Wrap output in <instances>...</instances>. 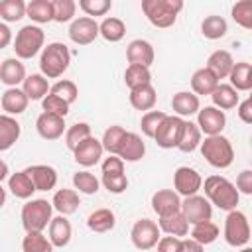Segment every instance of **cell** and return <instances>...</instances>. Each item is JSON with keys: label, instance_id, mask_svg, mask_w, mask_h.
Returning <instances> with one entry per match:
<instances>
[{"label": "cell", "instance_id": "cell-8", "mask_svg": "<svg viewBox=\"0 0 252 252\" xmlns=\"http://www.w3.org/2000/svg\"><path fill=\"white\" fill-rule=\"evenodd\" d=\"M183 118L179 116H169L165 114V118L159 122V126L156 128V134H154V140L159 148L163 150H171V148H177L179 144V138H181V130H183Z\"/></svg>", "mask_w": 252, "mask_h": 252}, {"label": "cell", "instance_id": "cell-1", "mask_svg": "<svg viewBox=\"0 0 252 252\" xmlns=\"http://www.w3.org/2000/svg\"><path fill=\"white\" fill-rule=\"evenodd\" d=\"M205 195L211 205H217L222 211H234L240 199V193L236 191L234 183H230L226 177L211 175L205 179Z\"/></svg>", "mask_w": 252, "mask_h": 252}, {"label": "cell", "instance_id": "cell-30", "mask_svg": "<svg viewBox=\"0 0 252 252\" xmlns=\"http://www.w3.org/2000/svg\"><path fill=\"white\" fill-rule=\"evenodd\" d=\"M220 81L207 69V67H201V69H197L195 73H193V77H191V89H193V94H211L215 89H217V85H219Z\"/></svg>", "mask_w": 252, "mask_h": 252}, {"label": "cell", "instance_id": "cell-38", "mask_svg": "<svg viewBox=\"0 0 252 252\" xmlns=\"http://www.w3.org/2000/svg\"><path fill=\"white\" fill-rule=\"evenodd\" d=\"M228 32V24L222 16H207L203 22H201V33L207 37V39H220L224 37Z\"/></svg>", "mask_w": 252, "mask_h": 252}, {"label": "cell", "instance_id": "cell-12", "mask_svg": "<svg viewBox=\"0 0 252 252\" xmlns=\"http://www.w3.org/2000/svg\"><path fill=\"white\" fill-rule=\"evenodd\" d=\"M69 37L77 45H89L98 37V24L94 18L83 16L71 22L69 26Z\"/></svg>", "mask_w": 252, "mask_h": 252}, {"label": "cell", "instance_id": "cell-20", "mask_svg": "<svg viewBox=\"0 0 252 252\" xmlns=\"http://www.w3.org/2000/svg\"><path fill=\"white\" fill-rule=\"evenodd\" d=\"M126 59L130 65H142L148 67L154 63V47L146 39H134L126 47Z\"/></svg>", "mask_w": 252, "mask_h": 252}, {"label": "cell", "instance_id": "cell-11", "mask_svg": "<svg viewBox=\"0 0 252 252\" xmlns=\"http://www.w3.org/2000/svg\"><path fill=\"white\" fill-rule=\"evenodd\" d=\"M173 187L177 195L191 197V195H197V191L203 187V177L197 169L183 165V167H177L173 173Z\"/></svg>", "mask_w": 252, "mask_h": 252}, {"label": "cell", "instance_id": "cell-60", "mask_svg": "<svg viewBox=\"0 0 252 252\" xmlns=\"http://www.w3.org/2000/svg\"><path fill=\"white\" fill-rule=\"evenodd\" d=\"M6 203V191L2 189V185H0V207Z\"/></svg>", "mask_w": 252, "mask_h": 252}, {"label": "cell", "instance_id": "cell-36", "mask_svg": "<svg viewBox=\"0 0 252 252\" xmlns=\"http://www.w3.org/2000/svg\"><path fill=\"white\" fill-rule=\"evenodd\" d=\"M26 16L35 24L53 22V4L51 0H32L26 4Z\"/></svg>", "mask_w": 252, "mask_h": 252}, {"label": "cell", "instance_id": "cell-51", "mask_svg": "<svg viewBox=\"0 0 252 252\" xmlns=\"http://www.w3.org/2000/svg\"><path fill=\"white\" fill-rule=\"evenodd\" d=\"M79 8L89 18L91 16H104L112 8V2L110 0H79Z\"/></svg>", "mask_w": 252, "mask_h": 252}, {"label": "cell", "instance_id": "cell-58", "mask_svg": "<svg viewBox=\"0 0 252 252\" xmlns=\"http://www.w3.org/2000/svg\"><path fill=\"white\" fill-rule=\"evenodd\" d=\"M10 41H12V32H10V28H8L6 24H0V49L8 47Z\"/></svg>", "mask_w": 252, "mask_h": 252}, {"label": "cell", "instance_id": "cell-23", "mask_svg": "<svg viewBox=\"0 0 252 252\" xmlns=\"http://www.w3.org/2000/svg\"><path fill=\"white\" fill-rule=\"evenodd\" d=\"M171 108L173 112L181 118V116H193L199 112L201 104H199V96L193 94V93H187V91H179L173 94L171 98Z\"/></svg>", "mask_w": 252, "mask_h": 252}, {"label": "cell", "instance_id": "cell-42", "mask_svg": "<svg viewBox=\"0 0 252 252\" xmlns=\"http://www.w3.org/2000/svg\"><path fill=\"white\" fill-rule=\"evenodd\" d=\"M26 16L24 0H0V18L4 22H18Z\"/></svg>", "mask_w": 252, "mask_h": 252}, {"label": "cell", "instance_id": "cell-6", "mask_svg": "<svg viewBox=\"0 0 252 252\" xmlns=\"http://www.w3.org/2000/svg\"><path fill=\"white\" fill-rule=\"evenodd\" d=\"M45 41V33L39 26H24L14 39V51L18 59H32L33 55H37V51L43 47Z\"/></svg>", "mask_w": 252, "mask_h": 252}, {"label": "cell", "instance_id": "cell-24", "mask_svg": "<svg viewBox=\"0 0 252 252\" xmlns=\"http://www.w3.org/2000/svg\"><path fill=\"white\" fill-rule=\"evenodd\" d=\"M51 205L59 215L67 217V215H73L79 209L81 199H79V193L75 189H59V191H55Z\"/></svg>", "mask_w": 252, "mask_h": 252}, {"label": "cell", "instance_id": "cell-34", "mask_svg": "<svg viewBox=\"0 0 252 252\" xmlns=\"http://www.w3.org/2000/svg\"><path fill=\"white\" fill-rule=\"evenodd\" d=\"M201 130L195 122L191 120H185L183 122V130H181V138H179V144H177V150H181L183 154H191L193 150L199 148L201 144Z\"/></svg>", "mask_w": 252, "mask_h": 252}, {"label": "cell", "instance_id": "cell-21", "mask_svg": "<svg viewBox=\"0 0 252 252\" xmlns=\"http://www.w3.org/2000/svg\"><path fill=\"white\" fill-rule=\"evenodd\" d=\"M71 236H73V228H71V222L67 220V217L59 215V217L51 219V222H49V242L53 244V248L67 246Z\"/></svg>", "mask_w": 252, "mask_h": 252}, {"label": "cell", "instance_id": "cell-27", "mask_svg": "<svg viewBox=\"0 0 252 252\" xmlns=\"http://www.w3.org/2000/svg\"><path fill=\"white\" fill-rule=\"evenodd\" d=\"M22 91L28 96V100H43L49 93V83L41 73H33L24 79Z\"/></svg>", "mask_w": 252, "mask_h": 252}, {"label": "cell", "instance_id": "cell-45", "mask_svg": "<svg viewBox=\"0 0 252 252\" xmlns=\"http://www.w3.org/2000/svg\"><path fill=\"white\" fill-rule=\"evenodd\" d=\"M232 14V20L242 26L244 30H252V2L250 0H240L232 6L230 10Z\"/></svg>", "mask_w": 252, "mask_h": 252}, {"label": "cell", "instance_id": "cell-7", "mask_svg": "<svg viewBox=\"0 0 252 252\" xmlns=\"http://www.w3.org/2000/svg\"><path fill=\"white\" fill-rule=\"evenodd\" d=\"M224 240L226 244L238 248L248 244L250 240V224L248 219L242 211H228L226 219H224Z\"/></svg>", "mask_w": 252, "mask_h": 252}, {"label": "cell", "instance_id": "cell-61", "mask_svg": "<svg viewBox=\"0 0 252 252\" xmlns=\"http://www.w3.org/2000/svg\"><path fill=\"white\" fill-rule=\"evenodd\" d=\"M240 252H252V248H242Z\"/></svg>", "mask_w": 252, "mask_h": 252}, {"label": "cell", "instance_id": "cell-19", "mask_svg": "<svg viewBox=\"0 0 252 252\" xmlns=\"http://www.w3.org/2000/svg\"><path fill=\"white\" fill-rule=\"evenodd\" d=\"M26 77V67L18 57H8L0 63V83H4L8 89L18 87Z\"/></svg>", "mask_w": 252, "mask_h": 252}, {"label": "cell", "instance_id": "cell-47", "mask_svg": "<svg viewBox=\"0 0 252 252\" xmlns=\"http://www.w3.org/2000/svg\"><path fill=\"white\" fill-rule=\"evenodd\" d=\"M51 4H53V22L65 24V22L73 20L75 10H77V2H73V0H51Z\"/></svg>", "mask_w": 252, "mask_h": 252}, {"label": "cell", "instance_id": "cell-52", "mask_svg": "<svg viewBox=\"0 0 252 252\" xmlns=\"http://www.w3.org/2000/svg\"><path fill=\"white\" fill-rule=\"evenodd\" d=\"M102 185L110 193L120 195V193H124L128 189V177L124 173L122 175H102Z\"/></svg>", "mask_w": 252, "mask_h": 252}, {"label": "cell", "instance_id": "cell-53", "mask_svg": "<svg viewBox=\"0 0 252 252\" xmlns=\"http://www.w3.org/2000/svg\"><path fill=\"white\" fill-rule=\"evenodd\" d=\"M124 173V161L118 156H108L102 161V175H122Z\"/></svg>", "mask_w": 252, "mask_h": 252}, {"label": "cell", "instance_id": "cell-10", "mask_svg": "<svg viewBox=\"0 0 252 252\" xmlns=\"http://www.w3.org/2000/svg\"><path fill=\"white\" fill-rule=\"evenodd\" d=\"M181 213L189 224H197L203 220H211L213 217V205L203 195H191L181 201Z\"/></svg>", "mask_w": 252, "mask_h": 252}, {"label": "cell", "instance_id": "cell-48", "mask_svg": "<svg viewBox=\"0 0 252 252\" xmlns=\"http://www.w3.org/2000/svg\"><path fill=\"white\" fill-rule=\"evenodd\" d=\"M124 132H126V130H124L122 126H110V128H106V130H104V136H102V140H100L102 150L108 152L110 156H116V150H118V146H120V140H122Z\"/></svg>", "mask_w": 252, "mask_h": 252}, {"label": "cell", "instance_id": "cell-40", "mask_svg": "<svg viewBox=\"0 0 252 252\" xmlns=\"http://www.w3.org/2000/svg\"><path fill=\"white\" fill-rule=\"evenodd\" d=\"M124 83L126 87L132 91L136 87H142V85H150L152 83V73L148 67H142V65H128L126 71H124Z\"/></svg>", "mask_w": 252, "mask_h": 252}, {"label": "cell", "instance_id": "cell-4", "mask_svg": "<svg viewBox=\"0 0 252 252\" xmlns=\"http://www.w3.org/2000/svg\"><path fill=\"white\" fill-rule=\"evenodd\" d=\"M201 148V156L207 159V163H211L217 169H224L234 161V150L228 138L217 134V136H207L205 140H201L199 144Z\"/></svg>", "mask_w": 252, "mask_h": 252}, {"label": "cell", "instance_id": "cell-54", "mask_svg": "<svg viewBox=\"0 0 252 252\" xmlns=\"http://www.w3.org/2000/svg\"><path fill=\"white\" fill-rule=\"evenodd\" d=\"M156 246H158V252H183L181 238H175V236H161Z\"/></svg>", "mask_w": 252, "mask_h": 252}, {"label": "cell", "instance_id": "cell-28", "mask_svg": "<svg viewBox=\"0 0 252 252\" xmlns=\"http://www.w3.org/2000/svg\"><path fill=\"white\" fill-rule=\"evenodd\" d=\"M28 96L24 94L22 89L14 87V89H6L2 98H0V104L2 108L6 110L8 116H14V114H22L26 108H28Z\"/></svg>", "mask_w": 252, "mask_h": 252}, {"label": "cell", "instance_id": "cell-39", "mask_svg": "<svg viewBox=\"0 0 252 252\" xmlns=\"http://www.w3.org/2000/svg\"><path fill=\"white\" fill-rule=\"evenodd\" d=\"M191 238L197 240V242L203 244V246L213 244V242L219 238V226H217L213 220L197 222V224H193V228H191Z\"/></svg>", "mask_w": 252, "mask_h": 252}, {"label": "cell", "instance_id": "cell-18", "mask_svg": "<svg viewBox=\"0 0 252 252\" xmlns=\"http://www.w3.org/2000/svg\"><path fill=\"white\" fill-rule=\"evenodd\" d=\"M152 209L158 217H165L181 211V199L173 189H159L152 195Z\"/></svg>", "mask_w": 252, "mask_h": 252}, {"label": "cell", "instance_id": "cell-59", "mask_svg": "<svg viewBox=\"0 0 252 252\" xmlns=\"http://www.w3.org/2000/svg\"><path fill=\"white\" fill-rule=\"evenodd\" d=\"M8 173H10V171H8V165H6V161H2V159H0V183H2V181L8 177Z\"/></svg>", "mask_w": 252, "mask_h": 252}, {"label": "cell", "instance_id": "cell-55", "mask_svg": "<svg viewBox=\"0 0 252 252\" xmlns=\"http://www.w3.org/2000/svg\"><path fill=\"white\" fill-rule=\"evenodd\" d=\"M236 191L238 193H244V195H252V171L250 169H244L238 173L236 177Z\"/></svg>", "mask_w": 252, "mask_h": 252}, {"label": "cell", "instance_id": "cell-50", "mask_svg": "<svg viewBox=\"0 0 252 252\" xmlns=\"http://www.w3.org/2000/svg\"><path fill=\"white\" fill-rule=\"evenodd\" d=\"M163 118H165V112H161V110H148V112L142 116V120H140V128H142L144 136L154 138L156 128L159 126V122H161Z\"/></svg>", "mask_w": 252, "mask_h": 252}, {"label": "cell", "instance_id": "cell-2", "mask_svg": "<svg viewBox=\"0 0 252 252\" xmlns=\"http://www.w3.org/2000/svg\"><path fill=\"white\" fill-rule=\"evenodd\" d=\"M69 63H71L69 47L65 43H59V41L47 43V47H43L41 57H39V69H41V75L45 79L61 77L69 69Z\"/></svg>", "mask_w": 252, "mask_h": 252}, {"label": "cell", "instance_id": "cell-46", "mask_svg": "<svg viewBox=\"0 0 252 252\" xmlns=\"http://www.w3.org/2000/svg\"><path fill=\"white\" fill-rule=\"evenodd\" d=\"M49 93L51 94H57L59 98H63L69 106L77 100V96H79V89H77V85L73 83V81H69V79H63V81H57L53 87H49Z\"/></svg>", "mask_w": 252, "mask_h": 252}, {"label": "cell", "instance_id": "cell-9", "mask_svg": "<svg viewBox=\"0 0 252 252\" xmlns=\"http://www.w3.org/2000/svg\"><path fill=\"white\" fill-rule=\"evenodd\" d=\"M130 238H132V244L138 250H150L161 238L159 236V226L150 219H140V220L134 222V226L130 230Z\"/></svg>", "mask_w": 252, "mask_h": 252}, {"label": "cell", "instance_id": "cell-57", "mask_svg": "<svg viewBox=\"0 0 252 252\" xmlns=\"http://www.w3.org/2000/svg\"><path fill=\"white\" fill-rule=\"evenodd\" d=\"M181 244H183V252H205V246L193 238H181Z\"/></svg>", "mask_w": 252, "mask_h": 252}, {"label": "cell", "instance_id": "cell-25", "mask_svg": "<svg viewBox=\"0 0 252 252\" xmlns=\"http://www.w3.org/2000/svg\"><path fill=\"white\" fill-rule=\"evenodd\" d=\"M158 226H159V230H163L167 236H175V238L187 236V232H189V222L185 220V217H183L181 211L171 213V215H165V217H159Z\"/></svg>", "mask_w": 252, "mask_h": 252}, {"label": "cell", "instance_id": "cell-41", "mask_svg": "<svg viewBox=\"0 0 252 252\" xmlns=\"http://www.w3.org/2000/svg\"><path fill=\"white\" fill-rule=\"evenodd\" d=\"M24 252H53V244L43 232H26L22 240Z\"/></svg>", "mask_w": 252, "mask_h": 252}, {"label": "cell", "instance_id": "cell-56", "mask_svg": "<svg viewBox=\"0 0 252 252\" xmlns=\"http://www.w3.org/2000/svg\"><path fill=\"white\" fill-rule=\"evenodd\" d=\"M238 106V118L244 122V124H252V100L250 98H246V100H242V102H238L236 104Z\"/></svg>", "mask_w": 252, "mask_h": 252}, {"label": "cell", "instance_id": "cell-49", "mask_svg": "<svg viewBox=\"0 0 252 252\" xmlns=\"http://www.w3.org/2000/svg\"><path fill=\"white\" fill-rule=\"evenodd\" d=\"M41 108H43V112L57 114V116H61V118H65V116L69 114V104H67L63 98H59L57 94H51V93L41 100Z\"/></svg>", "mask_w": 252, "mask_h": 252}, {"label": "cell", "instance_id": "cell-17", "mask_svg": "<svg viewBox=\"0 0 252 252\" xmlns=\"http://www.w3.org/2000/svg\"><path fill=\"white\" fill-rule=\"evenodd\" d=\"M24 171H26L28 177L32 179L35 191H51V189L57 185V171H55L51 165L37 163V165L26 167Z\"/></svg>", "mask_w": 252, "mask_h": 252}, {"label": "cell", "instance_id": "cell-31", "mask_svg": "<svg viewBox=\"0 0 252 252\" xmlns=\"http://www.w3.org/2000/svg\"><path fill=\"white\" fill-rule=\"evenodd\" d=\"M156 100H158V94H156V89L152 87V83L130 91V104L136 110H152L156 106Z\"/></svg>", "mask_w": 252, "mask_h": 252}, {"label": "cell", "instance_id": "cell-26", "mask_svg": "<svg viewBox=\"0 0 252 252\" xmlns=\"http://www.w3.org/2000/svg\"><path fill=\"white\" fill-rule=\"evenodd\" d=\"M20 132H22V128L14 116L0 114V152L10 150L18 142Z\"/></svg>", "mask_w": 252, "mask_h": 252}, {"label": "cell", "instance_id": "cell-29", "mask_svg": "<svg viewBox=\"0 0 252 252\" xmlns=\"http://www.w3.org/2000/svg\"><path fill=\"white\" fill-rule=\"evenodd\" d=\"M228 79H230V87L238 93V91H250L252 89V67L248 61H238L232 65L230 73H228Z\"/></svg>", "mask_w": 252, "mask_h": 252}, {"label": "cell", "instance_id": "cell-5", "mask_svg": "<svg viewBox=\"0 0 252 252\" xmlns=\"http://www.w3.org/2000/svg\"><path fill=\"white\" fill-rule=\"evenodd\" d=\"M53 205L45 199H32L22 207V226L26 232H43L51 222Z\"/></svg>", "mask_w": 252, "mask_h": 252}, {"label": "cell", "instance_id": "cell-37", "mask_svg": "<svg viewBox=\"0 0 252 252\" xmlns=\"http://www.w3.org/2000/svg\"><path fill=\"white\" fill-rule=\"evenodd\" d=\"M124 33H126V26H124V22H122L120 18L110 16V18H104V20L98 24V35H102V37H104L106 41H110V43L120 41V39L124 37Z\"/></svg>", "mask_w": 252, "mask_h": 252}, {"label": "cell", "instance_id": "cell-33", "mask_svg": "<svg viewBox=\"0 0 252 252\" xmlns=\"http://www.w3.org/2000/svg\"><path fill=\"white\" fill-rule=\"evenodd\" d=\"M114 224H116V217H114V213L110 209H96L87 219V226L93 232H98V234L112 230Z\"/></svg>", "mask_w": 252, "mask_h": 252}, {"label": "cell", "instance_id": "cell-15", "mask_svg": "<svg viewBox=\"0 0 252 252\" xmlns=\"http://www.w3.org/2000/svg\"><path fill=\"white\" fill-rule=\"evenodd\" d=\"M144 154H146L144 140L136 132H124V136L120 140V146L116 150V156L122 161H138V159L144 158Z\"/></svg>", "mask_w": 252, "mask_h": 252}, {"label": "cell", "instance_id": "cell-13", "mask_svg": "<svg viewBox=\"0 0 252 252\" xmlns=\"http://www.w3.org/2000/svg\"><path fill=\"white\" fill-rule=\"evenodd\" d=\"M197 126H199L201 134L205 132L207 136H217L224 130L226 116L222 110H219L215 106H205V108H199V112H197Z\"/></svg>", "mask_w": 252, "mask_h": 252}, {"label": "cell", "instance_id": "cell-32", "mask_svg": "<svg viewBox=\"0 0 252 252\" xmlns=\"http://www.w3.org/2000/svg\"><path fill=\"white\" fill-rule=\"evenodd\" d=\"M211 98H213V106L219 110H230L238 104V93L226 83H219L217 89L211 93Z\"/></svg>", "mask_w": 252, "mask_h": 252}, {"label": "cell", "instance_id": "cell-22", "mask_svg": "<svg viewBox=\"0 0 252 252\" xmlns=\"http://www.w3.org/2000/svg\"><path fill=\"white\" fill-rule=\"evenodd\" d=\"M232 65H234L232 55H230L226 49H217V51H213V53L209 55L205 67H207V69L220 81V79H226V77H228Z\"/></svg>", "mask_w": 252, "mask_h": 252}, {"label": "cell", "instance_id": "cell-44", "mask_svg": "<svg viewBox=\"0 0 252 252\" xmlns=\"http://www.w3.org/2000/svg\"><path fill=\"white\" fill-rule=\"evenodd\" d=\"M93 134H91V126L87 124V122H77V124H73L67 132H65V144H67V148L73 152L83 140H87V138H91Z\"/></svg>", "mask_w": 252, "mask_h": 252}, {"label": "cell", "instance_id": "cell-14", "mask_svg": "<svg viewBox=\"0 0 252 252\" xmlns=\"http://www.w3.org/2000/svg\"><path fill=\"white\" fill-rule=\"evenodd\" d=\"M102 152H104V150H102L100 140H96L94 136H91V138L83 140V142L73 150V156H75V161H77L79 165L91 167V165H94V163L100 161Z\"/></svg>", "mask_w": 252, "mask_h": 252}, {"label": "cell", "instance_id": "cell-43", "mask_svg": "<svg viewBox=\"0 0 252 252\" xmlns=\"http://www.w3.org/2000/svg\"><path fill=\"white\" fill-rule=\"evenodd\" d=\"M73 185L77 189V193H85V195H94L100 187V181L91 173V171H77L73 175Z\"/></svg>", "mask_w": 252, "mask_h": 252}, {"label": "cell", "instance_id": "cell-16", "mask_svg": "<svg viewBox=\"0 0 252 252\" xmlns=\"http://www.w3.org/2000/svg\"><path fill=\"white\" fill-rule=\"evenodd\" d=\"M35 128L43 140H59L65 132V118H61L57 114L41 112L35 120Z\"/></svg>", "mask_w": 252, "mask_h": 252}, {"label": "cell", "instance_id": "cell-35", "mask_svg": "<svg viewBox=\"0 0 252 252\" xmlns=\"http://www.w3.org/2000/svg\"><path fill=\"white\" fill-rule=\"evenodd\" d=\"M8 189L12 191L14 197L18 199H30L35 193V187L32 183V179L28 177L26 171H16L8 177Z\"/></svg>", "mask_w": 252, "mask_h": 252}, {"label": "cell", "instance_id": "cell-3", "mask_svg": "<svg viewBox=\"0 0 252 252\" xmlns=\"http://www.w3.org/2000/svg\"><path fill=\"white\" fill-rule=\"evenodd\" d=\"M181 10V0H142V12L156 28H171Z\"/></svg>", "mask_w": 252, "mask_h": 252}]
</instances>
